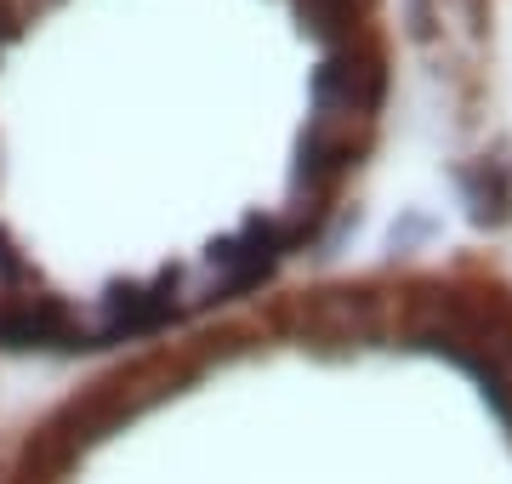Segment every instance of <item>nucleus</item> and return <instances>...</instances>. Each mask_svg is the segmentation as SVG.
Segmentation results:
<instances>
[{
  "instance_id": "obj_1",
  "label": "nucleus",
  "mask_w": 512,
  "mask_h": 484,
  "mask_svg": "<svg viewBox=\"0 0 512 484\" xmlns=\"http://www.w3.org/2000/svg\"><path fill=\"white\" fill-rule=\"evenodd\" d=\"M74 6L80 240L52 354H143L365 257L404 109L399 0Z\"/></svg>"
},
{
  "instance_id": "obj_2",
  "label": "nucleus",
  "mask_w": 512,
  "mask_h": 484,
  "mask_svg": "<svg viewBox=\"0 0 512 484\" xmlns=\"http://www.w3.org/2000/svg\"><path fill=\"white\" fill-rule=\"evenodd\" d=\"M6 484H512V268L365 251L114 359Z\"/></svg>"
}]
</instances>
